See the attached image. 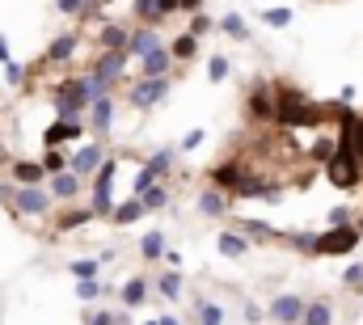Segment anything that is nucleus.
Wrapping results in <instances>:
<instances>
[{
  "instance_id": "nucleus-34",
  "label": "nucleus",
  "mask_w": 363,
  "mask_h": 325,
  "mask_svg": "<svg viewBox=\"0 0 363 325\" xmlns=\"http://www.w3.org/2000/svg\"><path fill=\"white\" fill-rule=\"evenodd\" d=\"M60 169H68V165H64V153H60V148H47V157H43V173H60Z\"/></svg>"
},
{
  "instance_id": "nucleus-11",
  "label": "nucleus",
  "mask_w": 363,
  "mask_h": 325,
  "mask_svg": "<svg viewBox=\"0 0 363 325\" xmlns=\"http://www.w3.org/2000/svg\"><path fill=\"white\" fill-rule=\"evenodd\" d=\"M101 157H106V153H101V144H85V148H77V157H72L68 169H72L77 177H89L93 169L101 165Z\"/></svg>"
},
{
  "instance_id": "nucleus-5",
  "label": "nucleus",
  "mask_w": 363,
  "mask_h": 325,
  "mask_svg": "<svg viewBox=\"0 0 363 325\" xmlns=\"http://www.w3.org/2000/svg\"><path fill=\"white\" fill-rule=\"evenodd\" d=\"M47 207H51V194H47V190H38V186L13 190V211H21V216H43Z\"/></svg>"
},
{
  "instance_id": "nucleus-9",
  "label": "nucleus",
  "mask_w": 363,
  "mask_h": 325,
  "mask_svg": "<svg viewBox=\"0 0 363 325\" xmlns=\"http://www.w3.org/2000/svg\"><path fill=\"white\" fill-rule=\"evenodd\" d=\"M267 313H271L279 325H296L300 321V313H304V300H300V296H274Z\"/></svg>"
},
{
  "instance_id": "nucleus-10",
  "label": "nucleus",
  "mask_w": 363,
  "mask_h": 325,
  "mask_svg": "<svg viewBox=\"0 0 363 325\" xmlns=\"http://www.w3.org/2000/svg\"><path fill=\"white\" fill-rule=\"evenodd\" d=\"M47 190H51L55 199H77V194H81V177H77L72 169H60V173H51Z\"/></svg>"
},
{
  "instance_id": "nucleus-7",
  "label": "nucleus",
  "mask_w": 363,
  "mask_h": 325,
  "mask_svg": "<svg viewBox=\"0 0 363 325\" xmlns=\"http://www.w3.org/2000/svg\"><path fill=\"white\" fill-rule=\"evenodd\" d=\"M85 110H89V127L93 131H97V136H110V127H114V101H110L106 93H97Z\"/></svg>"
},
{
  "instance_id": "nucleus-49",
  "label": "nucleus",
  "mask_w": 363,
  "mask_h": 325,
  "mask_svg": "<svg viewBox=\"0 0 363 325\" xmlns=\"http://www.w3.org/2000/svg\"><path fill=\"white\" fill-rule=\"evenodd\" d=\"M157 325H178V321H174V317H161V321H157Z\"/></svg>"
},
{
  "instance_id": "nucleus-12",
  "label": "nucleus",
  "mask_w": 363,
  "mask_h": 325,
  "mask_svg": "<svg viewBox=\"0 0 363 325\" xmlns=\"http://www.w3.org/2000/svg\"><path fill=\"white\" fill-rule=\"evenodd\" d=\"M178 9V0H135V13L144 17V26H157L161 17H169Z\"/></svg>"
},
{
  "instance_id": "nucleus-1",
  "label": "nucleus",
  "mask_w": 363,
  "mask_h": 325,
  "mask_svg": "<svg viewBox=\"0 0 363 325\" xmlns=\"http://www.w3.org/2000/svg\"><path fill=\"white\" fill-rule=\"evenodd\" d=\"M296 245L308 249V253H351V249L359 245V228H355V224L325 228V233H317V237H296Z\"/></svg>"
},
{
  "instance_id": "nucleus-23",
  "label": "nucleus",
  "mask_w": 363,
  "mask_h": 325,
  "mask_svg": "<svg viewBox=\"0 0 363 325\" xmlns=\"http://www.w3.org/2000/svg\"><path fill=\"white\" fill-rule=\"evenodd\" d=\"M220 30H224V34H233L237 43H250V30H245L241 13H224V17H220Z\"/></svg>"
},
{
  "instance_id": "nucleus-26",
  "label": "nucleus",
  "mask_w": 363,
  "mask_h": 325,
  "mask_svg": "<svg viewBox=\"0 0 363 325\" xmlns=\"http://www.w3.org/2000/svg\"><path fill=\"white\" fill-rule=\"evenodd\" d=\"M140 216H144L140 199H131V203H123V207H114V211H110V220H114V224H135Z\"/></svg>"
},
{
  "instance_id": "nucleus-15",
  "label": "nucleus",
  "mask_w": 363,
  "mask_h": 325,
  "mask_svg": "<svg viewBox=\"0 0 363 325\" xmlns=\"http://www.w3.org/2000/svg\"><path fill=\"white\" fill-rule=\"evenodd\" d=\"M140 64H144V77H165L174 60H169V51H165V47H152L148 55H140Z\"/></svg>"
},
{
  "instance_id": "nucleus-29",
  "label": "nucleus",
  "mask_w": 363,
  "mask_h": 325,
  "mask_svg": "<svg viewBox=\"0 0 363 325\" xmlns=\"http://www.w3.org/2000/svg\"><path fill=\"white\" fill-rule=\"evenodd\" d=\"M199 211H203V216H224V194H220V190H207V194L199 199Z\"/></svg>"
},
{
  "instance_id": "nucleus-45",
  "label": "nucleus",
  "mask_w": 363,
  "mask_h": 325,
  "mask_svg": "<svg viewBox=\"0 0 363 325\" xmlns=\"http://www.w3.org/2000/svg\"><path fill=\"white\" fill-rule=\"evenodd\" d=\"M161 258H165V262H169V266H174V270H178V266H182V253H178V249H165V253H161Z\"/></svg>"
},
{
  "instance_id": "nucleus-18",
  "label": "nucleus",
  "mask_w": 363,
  "mask_h": 325,
  "mask_svg": "<svg viewBox=\"0 0 363 325\" xmlns=\"http://www.w3.org/2000/svg\"><path fill=\"white\" fill-rule=\"evenodd\" d=\"M13 177H17L21 186H38L47 173H43V165H34V161H13Z\"/></svg>"
},
{
  "instance_id": "nucleus-20",
  "label": "nucleus",
  "mask_w": 363,
  "mask_h": 325,
  "mask_svg": "<svg viewBox=\"0 0 363 325\" xmlns=\"http://www.w3.org/2000/svg\"><path fill=\"white\" fill-rule=\"evenodd\" d=\"M144 296H148V279H127V283H123V304H127V309H140Z\"/></svg>"
},
{
  "instance_id": "nucleus-32",
  "label": "nucleus",
  "mask_w": 363,
  "mask_h": 325,
  "mask_svg": "<svg viewBox=\"0 0 363 325\" xmlns=\"http://www.w3.org/2000/svg\"><path fill=\"white\" fill-rule=\"evenodd\" d=\"M93 4H97V0H55V9L68 13V17H77V13H93Z\"/></svg>"
},
{
  "instance_id": "nucleus-40",
  "label": "nucleus",
  "mask_w": 363,
  "mask_h": 325,
  "mask_svg": "<svg viewBox=\"0 0 363 325\" xmlns=\"http://www.w3.org/2000/svg\"><path fill=\"white\" fill-rule=\"evenodd\" d=\"M199 144H203V131H199V127H194V131H186V136H182V153H194V148H199Z\"/></svg>"
},
{
  "instance_id": "nucleus-24",
  "label": "nucleus",
  "mask_w": 363,
  "mask_h": 325,
  "mask_svg": "<svg viewBox=\"0 0 363 325\" xmlns=\"http://www.w3.org/2000/svg\"><path fill=\"white\" fill-rule=\"evenodd\" d=\"M194 51H199V38H194V34H178L174 47H169V60H182V64H186Z\"/></svg>"
},
{
  "instance_id": "nucleus-16",
  "label": "nucleus",
  "mask_w": 363,
  "mask_h": 325,
  "mask_svg": "<svg viewBox=\"0 0 363 325\" xmlns=\"http://www.w3.org/2000/svg\"><path fill=\"white\" fill-rule=\"evenodd\" d=\"M81 123H68V119H60L55 127H47V148H55V144H64V140H81Z\"/></svg>"
},
{
  "instance_id": "nucleus-38",
  "label": "nucleus",
  "mask_w": 363,
  "mask_h": 325,
  "mask_svg": "<svg viewBox=\"0 0 363 325\" xmlns=\"http://www.w3.org/2000/svg\"><path fill=\"white\" fill-rule=\"evenodd\" d=\"M4 81H9V84H21V81H26V68H21L17 60H9V64H4Z\"/></svg>"
},
{
  "instance_id": "nucleus-35",
  "label": "nucleus",
  "mask_w": 363,
  "mask_h": 325,
  "mask_svg": "<svg viewBox=\"0 0 363 325\" xmlns=\"http://www.w3.org/2000/svg\"><path fill=\"white\" fill-rule=\"evenodd\" d=\"M68 270H72L77 279H93V275H97V262H93V258H77Z\"/></svg>"
},
{
  "instance_id": "nucleus-27",
  "label": "nucleus",
  "mask_w": 363,
  "mask_h": 325,
  "mask_svg": "<svg viewBox=\"0 0 363 325\" xmlns=\"http://www.w3.org/2000/svg\"><path fill=\"white\" fill-rule=\"evenodd\" d=\"M135 199H140V207H144V211H157V207H165V199H169V194L152 182V186H148L144 194H135Z\"/></svg>"
},
{
  "instance_id": "nucleus-46",
  "label": "nucleus",
  "mask_w": 363,
  "mask_h": 325,
  "mask_svg": "<svg viewBox=\"0 0 363 325\" xmlns=\"http://www.w3.org/2000/svg\"><path fill=\"white\" fill-rule=\"evenodd\" d=\"M13 60V51H9V38H0V64H9Z\"/></svg>"
},
{
  "instance_id": "nucleus-8",
  "label": "nucleus",
  "mask_w": 363,
  "mask_h": 325,
  "mask_svg": "<svg viewBox=\"0 0 363 325\" xmlns=\"http://www.w3.org/2000/svg\"><path fill=\"white\" fill-rule=\"evenodd\" d=\"M169 161H174V148H161L152 161L140 169V177H135V194H144V190H148V186H152V182H157V177L169 169Z\"/></svg>"
},
{
  "instance_id": "nucleus-41",
  "label": "nucleus",
  "mask_w": 363,
  "mask_h": 325,
  "mask_svg": "<svg viewBox=\"0 0 363 325\" xmlns=\"http://www.w3.org/2000/svg\"><path fill=\"white\" fill-rule=\"evenodd\" d=\"M342 224H351V211L347 207H334L330 211V228H342Z\"/></svg>"
},
{
  "instance_id": "nucleus-47",
  "label": "nucleus",
  "mask_w": 363,
  "mask_h": 325,
  "mask_svg": "<svg viewBox=\"0 0 363 325\" xmlns=\"http://www.w3.org/2000/svg\"><path fill=\"white\" fill-rule=\"evenodd\" d=\"M89 325H110V313H93Z\"/></svg>"
},
{
  "instance_id": "nucleus-4",
  "label": "nucleus",
  "mask_w": 363,
  "mask_h": 325,
  "mask_svg": "<svg viewBox=\"0 0 363 325\" xmlns=\"http://www.w3.org/2000/svg\"><path fill=\"white\" fill-rule=\"evenodd\" d=\"M165 93H169V77H144V81L131 89V106L135 110H152Z\"/></svg>"
},
{
  "instance_id": "nucleus-2",
  "label": "nucleus",
  "mask_w": 363,
  "mask_h": 325,
  "mask_svg": "<svg viewBox=\"0 0 363 325\" xmlns=\"http://www.w3.org/2000/svg\"><path fill=\"white\" fill-rule=\"evenodd\" d=\"M114 173H118V161L114 157H101V165L93 169V216H110L114 203H110V190H114Z\"/></svg>"
},
{
  "instance_id": "nucleus-44",
  "label": "nucleus",
  "mask_w": 363,
  "mask_h": 325,
  "mask_svg": "<svg viewBox=\"0 0 363 325\" xmlns=\"http://www.w3.org/2000/svg\"><path fill=\"white\" fill-rule=\"evenodd\" d=\"M262 317H267V313H262L258 304H245V321H250V325H258V321H262Z\"/></svg>"
},
{
  "instance_id": "nucleus-13",
  "label": "nucleus",
  "mask_w": 363,
  "mask_h": 325,
  "mask_svg": "<svg viewBox=\"0 0 363 325\" xmlns=\"http://www.w3.org/2000/svg\"><path fill=\"white\" fill-rule=\"evenodd\" d=\"M152 47H161V38H157V30H152V26H144V30L127 34V55H148Z\"/></svg>"
},
{
  "instance_id": "nucleus-22",
  "label": "nucleus",
  "mask_w": 363,
  "mask_h": 325,
  "mask_svg": "<svg viewBox=\"0 0 363 325\" xmlns=\"http://www.w3.org/2000/svg\"><path fill=\"white\" fill-rule=\"evenodd\" d=\"M216 245H220V253H224V258H241V253L250 249V237H241V233H224Z\"/></svg>"
},
{
  "instance_id": "nucleus-31",
  "label": "nucleus",
  "mask_w": 363,
  "mask_h": 325,
  "mask_svg": "<svg viewBox=\"0 0 363 325\" xmlns=\"http://www.w3.org/2000/svg\"><path fill=\"white\" fill-rule=\"evenodd\" d=\"M199 325H224V309L211 304V300H203L199 304Z\"/></svg>"
},
{
  "instance_id": "nucleus-19",
  "label": "nucleus",
  "mask_w": 363,
  "mask_h": 325,
  "mask_svg": "<svg viewBox=\"0 0 363 325\" xmlns=\"http://www.w3.org/2000/svg\"><path fill=\"white\" fill-rule=\"evenodd\" d=\"M77 43H81L77 34H64V38H55V43L47 47V64H60V60H68V55L77 51Z\"/></svg>"
},
{
  "instance_id": "nucleus-48",
  "label": "nucleus",
  "mask_w": 363,
  "mask_h": 325,
  "mask_svg": "<svg viewBox=\"0 0 363 325\" xmlns=\"http://www.w3.org/2000/svg\"><path fill=\"white\" fill-rule=\"evenodd\" d=\"M199 4H203V0H178V9H186V13H194Z\"/></svg>"
},
{
  "instance_id": "nucleus-30",
  "label": "nucleus",
  "mask_w": 363,
  "mask_h": 325,
  "mask_svg": "<svg viewBox=\"0 0 363 325\" xmlns=\"http://www.w3.org/2000/svg\"><path fill=\"white\" fill-rule=\"evenodd\" d=\"M140 253H144L148 262H152V258H161V253H165V237H161V233H148V237L140 241Z\"/></svg>"
},
{
  "instance_id": "nucleus-43",
  "label": "nucleus",
  "mask_w": 363,
  "mask_h": 325,
  "mask_svg": "<svg viewBox=\"0 0 363 325\" xmlns=\"http://www.w3.org/2000/svg\"><path fill=\"white\" fill-rule=\"evenodd\" d=\"M359 275H363V266H359V262H351V266H347V275H342V279H347V283H351V287H355V283H359Z\"/></svg>"
},
{
  "instance_id": "nucleus-50",
  "label": "nucleus",
  "mask_w": 363,
  "mask_h": 325,
  "mask_svg": "<svg viewBox=\"0 0 363 325\" xmlns=\"http://www.w3.org/2000/svg\"><path fill=\"white\" fill-rule=\"evenodd\" d=\"M355 287H359V292H363V275H359V283H355Z\"/></svg>"
},
{
  "instance_id": "nucleus-17",
  "label": "nucleus",
  "mask_w": 363,
  "mask_h": 325,
  "mask_svg": "<svg viewBox=\"0 0 363 325\" xmlns=\"http://www.w3.org/2000/svg\"><path fill=\"white\" fill-rule=\"evenodd\" d=\"M250 114L254 119H274V93L271 89H254L250 93Z\"/></svg>"
},
{
  "instance_id": "nucleus-28",
  "label": "nucleus",
  "mask_w": 363,
  "mask_h": 325,
  "mask_svg": "<svg viewBox=\"0 0 363 325\" xmlns=\"http://www.w3.org/2000/svg\"><path fill=\"white\" fill-rule=\"evenodd\" d=\"M157 287H161V296H165V300H178V296H182V275H178V270L161 275V279H157Z\"/></svg>"
},
{
  "instance_id": "nucleus-42",
  "label": "nucleus",
  "mask_w": 363,
  "mask_h": 325,
  "mask_svg": "<svg viewBox=\"0 0 363 325\" xmlns=\"http://www.w3.org/2000/svg\"><path fill=\"white\" fill-rule=\"evenodd\" d=\"M207 30H211V17H203V13H199V17L190 21V34L199 38V34H207Z\"/></svg>"
},
{
  "instance_id": "nucleus-36",
  "label": "nucleus",
  "mask_w": 363,
  "mask_h": 325,
  "mask_svg": "<svg viewBox=\"0 0 363 325\" xmlns=\"http://www.w3.org/2000/svg\"><path fill=\"white\" fill-rule=\"evenodd\" d=\"M77 296H81V300L101 296V283H97V279H77Z\"/></svg>"
},
{
  "instance_id": "nucleus-39",
  "label": "nucleus",
  "mask_w": 363,
  "mask_h": 325,
  "mask_svg": "<svg viewBox=\"0 0 363 325\" xmlns=\"http://www.w3.org/2000/svg\"><path fill=\"white\" fill-rule=\"evenodd\" d=\"M85 220H93V211H68V216L60 220V228H77V224H85Z\"/></svg>"
},
{
  "instance_id": "nucleus-6",
  "label": "nucleus",
  "mask_w": 363,
  "mask_h": 325,
  "mask_svg": "<svg viewBox=\"0 0 363 325\" xmlns=\"http://www.w3.org/2000/svg\"><path fill=\"white\" fill-rule=\"evenodd\" d=\"M338 148L351 153L363 165V119L359 114H342V136H338Z\"/></svg>"
},
{
  "instance_id": "nucleus-51",
  "label": "nucleus",
  "mask_w": 363,
  "mask_h": 325,
  "mask_svg": "<svg viewBox=\"0 0 363 325\" xmlns=\"http://www.w3.org/2000/svg\"><path fill=\"white\" fill-rule=\"evenodd\" d=\"M144 325H157V321H144Z\"/></svg>"
},
{
  "instance_id": "nucleus-14",
  "label": "nucleus",
  "mask_w": 363,
  "mask_h": 325,
  "mask_svg": "<svg viewBox=\"0 0 363 325\" xmlns=\"http://www.w3.org/2000/svg\"><path fill=\"white\" fill-rule=\"evenodd\" d=\"M245 173H241V165H211V186L216 190H237V182H241Z\"/></svg>"
},
{
  "instance_id": "nucleus-21",
  "label": "nucleus",
  "mask_w": 363,
  "mask_h": 325,
  "mask_svg": "<svg viewBox=\"0 0 363 325\" xmlns=\"http://www.w3.org/2000/svg\"><path fill=\"white\" fill-rule=\"evenodd\" d=\"M300 321H304V325H330V321H334V313H330V304H325V300H317V304H304Z\"/></svg>"
},
{
  "instance_id": "nucleus-37",
  "label": "nucleus",
  "mask_w": 363,
  "mask_h": 325,
  "mask_svg": "<svg viewBox=\"0 0 363 325\" xmlns=\"http://www.w3.org/2000/svg\"><path fill=\"white\" fill-rule=\"evenodd\" d=\"M207 77H211V81H224V77H228V60H224V55H211Z\"/></svg>"
},
{
  "instance_id": "nucleus-25",
  "label": "nucleus",
  "mask_w": 363,
  "mask_h": 325,
  "mask_svg": "<svg viewBox=\"0 0 363 325\" xmlns=\"http://www.w3.org/2000/svg\"><path fill=\"white\" fill-rule=\"evenodd\" d=\"M101 47L106 51H127V30L123 26H106L101 30Z\"/></svg>"
},
{
  "instance_id": "nucleus-3",
  "label": "nucleus",
  "mask_w": 363,
  "mask_h": 325,
  "mask_svg": "<svg viewBox=\"0 0 363 325\" xmlns=\"http://www.w3.org/2000/svg\"><path fill=\"white\" fill-rule=\"evenodd\" d=\"M325 173H330V182H334V186H359L363 165L355 161L351 153H342V148L334 144V153L325 157Z\"/></svg>"
},
{
  "instance_id": "nucleus-33",
  "label": "nucleus",
  "mask_w": 363,
  "mask_h": 325,
  "mask_svg": "<svg viewBox=\"0 0 363 325\" xmlns=\"http://www.w3.org/2000/svg\"><path fill=\"white\" fill-rule=\"evenodd\" d=\"M262 21L274 26V30H283V26H291V9H267V13H262Z\"/></svg>"
}]
</instances>
